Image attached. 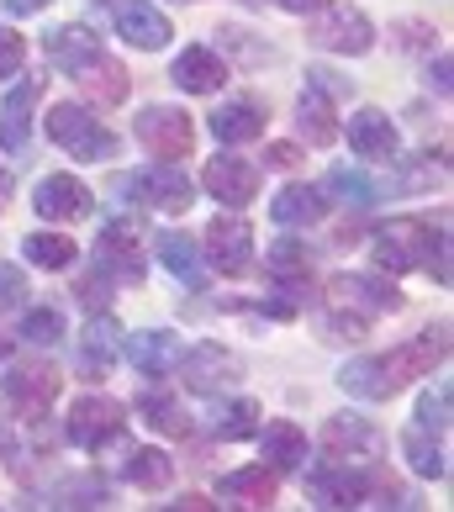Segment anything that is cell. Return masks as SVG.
Listing matches in <instances>:
<instances>
[{
    "instance_id": "23",
    "label": "cell",
    "mask_w": 454,
    "mask_h": 512,
    "mask_svg": "<svg viewBox=\"0 0 454 512\" xmlns=\"http://www.w3.org/2000/svg\"><path fill=\"white\" fill-rule=\"evenodd\" d=\"M74 85H80L96 106L127 101V69H122L117 59H106V53H96V59H90L85 69H74Z\"/></svg>"
},
{
    "instance_id": "5",
    "label": "cell",
    "mask_w": 454,
    "mask_h": 512,
    "mask_svg": "<svg viewBox=\"0 0 454 512\" xmlns=\"http://www.w3.org/2000/svg\"><path fill=\"white\" fill-rule=\"evenodd\" d=\"M138 143L148 148L154 159H191L196 148V122L185 117L180 106H143L138 111Z\"/></svg>"
},
{
    "instance_id": "47",
    "label": "cell",
    "mask_w": 454,
    "mask_h": 512,
    "mask_svg": "<svg viewBox=\"0 0 454 512\" xmlns=\"http://www.w3.org/2000/svg\"><path fill=\"white\" fill-rule=\"evenodd\" d=\"M43 6H48V0H6V11H11V16H37Z\"/></svg>"
},
{
    "instance_id": "26",
    "label": "cell",
    "mask_w": 454,
    "mask_h": 512,
    "mask_svg": "<svg viewBox=\"0 0 454 512\" xmlns=\"http://www.w3.org/2000/svg\"><path fill=\"white\" fill-rule=\"evenodd\" d=\"M259 444H264V460H270V470H301V465H307V433H301L296 423H286V417L264 423Z\"/></svg>"
},
{
    "instance_id": "6",
    "label": "cell",
    "mask_w": 454,
    "mask_h": 512,
    "mask_svg": "<svg viewBox=\"0 0 454 512\" xmlns=\"http://www.w3.org/2000/svg\"><path fill=\"white\" fill-rule=\"evenodd\" d=\"M180 381L201 391V396H217L227 386H238L243 381V359L233 349H222V344H196V349H185L180 354Z\"/></svg>"
},
{
    "instance_id": "34",
    "label": "cell",
    "mask_w": 454,
    "mask_h": 512,
    "mask_svg": "<svg viewBox=\"0 0 454 512\" xmlns=\"http://www.w3.org/2000/svg\"><path fill=\"white\" fill-rule=\"evenodd\" d=\"M307 243H296V238H280V243H270V254H264V270H270L280 286H296L301 275H307Z\"/></svg>"
},
{
    "instance_id": "19",
    "label": "cell",
    "mask_w": 454,
    "mask_h": 512,
    "mask_svg": "<svg viewBox=\"0 0 454 512\" xmlns=\"http://www.w3.org/2000/svg\"><path fill=\"white\" fill-rule=\"evenodd\" d=\"M127 359H132V370H138V375L159 381V375H169L180 365V338L164 333V328H143V333L127 338Z\"/></svg>"
},
{
    "instance_id": "45",
    "label": "cell",
    "mask_w": 454,
    "mask_h": 512,
    "mask_svg": "<svg viewBox=\"0 0 454 512\" xmlns=\"http://www.w3.org/2000/svg\"><path fill=\"white\" fill-rule=\"evenodd\" d=\"M74 296H80L85 307H106V280L101 275H85L80 286H74Z\"/></svg>"
},
{
    "instance_id": "4",
    "label": "cell",
    "mask_w": 454,
    "mask_h": 512,
    "mask_svg": "<svg viewBox=\"0 0 454 512\" xmlns=\"http://www.w3.org/2000/svg\"><path fill=\"white\" fill-rule=\"evenodd\" d=\"M323 454L338 465H375L386 454V433L359 412H338L323 428Z\"/></svg>"
},
{
    "instance_id": "44",
    "label": "cell",
    "mask_w": 454,
    "mask_h": 512,
    "mask_svg": "<svg viewBox=\"0 0 454 512\" xmlns=\"http://www.w3.org/2000/svg\"><path fill=\"white\" fill-rule=\"evenodd\" d=\"M428 249H433V254H428L423 264L439 275V286H449V233H439V243H428Z\"/></svg>"
},
{
    "instance_id": "14",
    "label": "cell",
    "mask_w": 454,
    "mask_h": 512,
    "mask_svg": "<svg viewBox=\"0 0 454 512\" xmlns=\"http://www.w3.org/2000/svg\"><path fill=\"white\" fill-rule=\"evenodd\" d=\"M201 185H206V191H212L222 206H249L254 191H259V164L238 159V154H217L212 164H206Z\"/></svg>"
},
{
    "instance_id": "11",
    "label": "cell",
    "mask_w": 454,
    "mask_h": 512,
    "mask_svg": "<svg viewBox=\"0 0 454 512\" xmlns=\"http://www.w3.org/2000/svg\"><path fill=\"white\" fill-rule=\"evenodd\" d=\"M307 486H312L317 507H359V502H365L370 491H375L370 465H338V460L317 465L312 476H307Z\"/></svg>"
},
{
    "instance_id": "2",
    "label": "cell",
    "mask_w": 454,
    "mask_h": 512,
    "mask_svg": "<svg viewBox=\"0 0 454 512\" xmlns=\"http://www.w3.org/2000/svg\"><path fill=\"white\" fill-rule=\"evenodd\" d=\"M43 127H48V138L64 148V154H74V159H111L117 154V138L90 117L85 106H74V101H59L43 117Z\"/></svg>"
},
{
    "instance_id": "20",
    "label": "cell",
    "mask_w": 454,
    "mask_h": 512,
    "mask_svg": "<svg viewBox=\"0 0 454 512\" xmlns=\"http://www.w3.org/2000/svg\"><path fill=\"white\" fill-rule=\"evenodd\" d=\"M169 80H175L180 90H191V96H212V90L227 85V64L212 48H185L180 59L169 64Z\"/></svg>"
},
{
    "instance_id": "13",
    "label": "cell",
    "mask_w": 454,
    "mask_h": 512,
    "mask_svg": "<svg viewBox=\"0 0 454 512\" xmlns=\"http://www.w3.org/2000/svg\"><path fill=\"white\" fill-rule=\"evenodd\" d=\"M59 386H64V375L53 370V365H11L6 375H0V391H6L22 412H32V417L43 412V407H53Z\"/></svg>"
},
{
    "instance_id": "30",
    "label": "cell",
    "mask_w": 454,
    "mask_h": 512,
    "mask_svg": "<svg viewBox=\"0 0 454 512\" xmlns=\"http://www.w3.org/2000/svg\"><path fill=\"white\" fill-rule=\"evenodd\" d=\"M122 476L138 491H164L169 481H175V460H169L164 449H132L127 465H122Z\"/></svg>"
},
{
    "instance_id": "46",
    "label": "cell",
    "mask_w": 454,
    "mask_h": 512,
    "mask_svg": "<svg viewBox=\"0 0 454 512\" xmlns=\"http://www.w3.org/2000/svg\"><path fill=\"white\" fill-rule=\"evenodd\" d=\"M428 85L439 90V96H449V53H439V64L428 69Z\"/></svg>"
},
{
    "instance_id": "8",
    "label": "cell",
    "mask_w": 454,
    "mask_h": 512,
    "mask_svg": "<svg viewBox=\"0 0 454 512\" xmlns=\"http://www.w3.org/2000/svg\"><path fill=\"white\" fill-rule=\"evenodd\" d=\"M328 307L370 322V317H381V312H396V307H402V291L386 286V280H375V275H338L333 286H328Z\"/></svg>"
},
{
    "instance_id": "42",
    "label": "cell",
    "mask_w": 454,
    "mask_h": 512,
    "mask_svg": "<svg viewBox=\"0 0 454 512\" xmlns=\"http://www.w3.org/2000/svg\"><path fill=\"white\" fill-rule=\"evenodd\" d=\"M328 185H333V191L344 196V201H354V206H370V196H375V191H370V185L359 180V175H349V169H333Z\"/></svg>"
},
{
    "instance_id": "38",
    "label": "cell",
    "mask_w": 454,
    "mask_h": 512,
    "mask_svg": "<svg viewBox=\"0 0 454 512\" xmlns=\"http://www.w3.org/2000/svg\"><path fill=\"white\" fill-rule=\"evenodd\" d=\"M16 333H22L27 344H37V349H48V344H59V338H64V317L53 312V307H32Z\"/></svg>"
},
{
    "instance_id": "16",
    "label": "cell",
    "mask_w": 454,
    "mask_h": 512,
    "mask_svg": "<svg viewBox=\"0 0 454 512\" xmlns=\"http://www.w3.org/2000/svg\"><path fill=\"white\" fill-rule=\"evenodd\" d=\"M138 196L148 206H159V212H185V206L196 201V185H191V175H185L175 159H159L154 169L138 175Z\"/></svg>"
},
{
    "instance_id": "40",
    "label": "cell",
    "mask_w": 454,
    "mask_h": 512,
    "mask_svg": "<svg viewBox=\"0 0 454 512\" xmlns=\"http://www.w3.org/2000/svg\"><path fill=\"white\" fill-rule=\"evenodd\" d=\"M22 301H27V275L16 270V264L0 259V312H6V307H22Z\"/></svg>"
},
{
    "instance_id": "24",
    "label": "cell",
    "mask_w": 454,
    "mask_h": 512,
    "mask_svg": "<svg viewBox=\"0 0 454 512\" xmlns=\"http://www.w3.org/2000/svg\"><path fill=\"white\" fill-rule=\"evenodd\" d=\"M96 53H101V37L90 32V27H80V22L48 32V59H53V69H64V74L85 69L90 59H96Z\"/></svg>"
},
{
    "instance_id": "39",
    "label": "cell",
    "mask_w": 454,
    "mask_h": 512,
    "mask_svg": "<svg viewBox=\"0 0 454 512\" xmlns=\"http://www.w3.org/2000/svg\"><path fill=\"white\" fill-rule=\"evenodd\" d=\"M418 428H428V433L449 428V386H428L418 396Z\"/></svg>"
},
{
    "instance_id": "48",
    "label": "cell",
    "mask_w": 454,
    "mask_h": 512,
    "mask_svg": "<svg viewBox=\"0 0 454 512\" xmlns=\"http://www.w3.org/2000/svg\"><path fill=\"white\" fill-rule=\"evenodd\" d=\"M6 206H11V169L0 164V212H6Z\"/></svg>"
},
{
    "instance_id": "9",
    "label": "cell",
    "mask_w": 454,
    "mask_h": 512,
    "mask_svg": "<svg viewBox=\"0 0 454 512\" xmlns=\"http://www.w3.org/2000/svg\"><path fill=\"white\" fill-rule=\"evenodd\" d=\"M122 428H127V407L111 402V396H80V402L69 407V439L80 449H101V444L117 439Z\"/></svg>"
},
{
    "instance_id": "10",
    "label": "cell",
    "mask_w": 454,
    "mask_h": 512,
    "mask_svg": "<svg viewBox=\"0 0 454 512\" xmlns=\"http://www.w3.org/2000/svg\"><path fill=\"white\" fill-rule=\"evenodd\" d=\"M206 254H212V264L222 275H249V264H254V227L243 222L238 212L212 217V227H206Z\"/></svg>"
},
{
    "instance_id": "18",
    "label": "cell",
    "mask_w": 454,
    "mask_h": 512,
    "mask_svg": "<svg viewBox=\"0 0 454 512\" xmlns=\"http://www.w3.org/2000/svg\"><path fill=\"white\" fill-rule=\"evenodd\" d=\"M349 148H354L365 164L396 159V122L386 117V111H375V106L354 111V117H349Z\"/></svg>"
},
{
    "instance_id": "32",
    "label": "cell",
    "mask_w": 454,
    "mask_h": 512,
    "mask_svg": "<svg viewBox=\"0 0 454 512\" xmlns=\"http://www.w3.org/2000/svg\"><path fill=\"white\" fill-rule=\"evenodd\" d=\"M338 386L349 396H359V402H386V396H396L386 370H381V359H354V365H344L338 370Z\"/></svg>"
},
{
    "instance_id": "51",
    "label": "cell",
    "mask_w": 454,
    "mask_h": 512,
    "mask_svg": "<svg viewBox=\"0 0 454 512\" xmlns=\"http://www.w3.org/2000/svg\"><path fill=\"white\" fill-rule=\"evenodd\" d=\"M180 507L185 512H212V502H206V497H180Z\"/></svg>"
},
{
    "instance_id": "52",
    "label": "cell",
    "mask_w": 454,
    "mask_h": 512,
    "mask_svg": "<svg viewBox=\"0 0 454 512\" xmlns=\"http://www.w3.org/2000/svg\"><path fill=\"white\" fill-rule=\"evenodd\" d=\"M6 349H11V338H6V333H0V359H6Z\"/></svg>"
},
{
    "instance_id": "29",
    "label": "cell",
    "mask_w": 454,
    "mask_h": 512,
    "mask_svg": "<svg viewBox=\"0 0 454 512\" xmlns=\"http://www.w3.org/2000/svg\"><path fill=\"white\" fill-rule=\"evenodd\" d=\"M159 264L175 280H185V286L191 291H201L206 286V270H201V249L185 233H175V227H169V233H159Z\"/></svg>"
},
{
    "instance_id": "31",
    "label": "cell",
    "mask_w": 454,
    "mask_h": 512,
    "mask_svg": "<svg viewBox=\"0 0 454 512\" xmlns=\"http://www.w3.org/2000/svg\"><path fill=\"white\" fill-rule=\"evenodd\" d=\"M22 254H27V264H37V270H69V264L80 259V243L64 238V233H27Z\"/></svg>"
},
{
    "instance_id": "17",
    "label": "cell",
    "mask_w": 454,
    "mask_h": 512,
    "mask_svg": "<svg viewBox=\"0 0 454 512\" xmlns=\"http://www.w3.org/2000/svg\"><path fill=\"white\" fill-rule=\"evenodd\" d=\"M96 259H101V270H111L117 280H138L143 286V249H138V227L132 222H106L101 227Z\"/></svg>"
},
{
    "instance_id": "43",
    "label": "cell",
    "mask_w": 454,
    "mask_h": 512,
    "mask_svg": "<svg viewBox=\"0 0 454 512\" xmlns=\"http://www.w3.org/2000/svg\"><path fill=\"white\" fill-rule=\"evenodd\" d=\"M291 164H301L296 143H270V148H264V169H291Z\"/></svg>"
},
{
    "instance_id": "33",
    "label": "cell",
    "mask_w": 454,
    "mask_h": 512,
    "mask_svg": "<svg viewBox=\"0 0 454 512\" xmlns=\"http://www.w3.org/2000/svg\"><path fill=\"white\" fill-rule=\"evenodd\" d=\"M212 132H217V143H249L264 132V111L254 101H233L212 117Z\"/></svg>"
},
{
    "instance_id": "28",
    "label": "cell",
    "mask_w": 454,
    "mask_h": 512,
    "mask_svg": "<svg viewBox=\"0 0 454 512\" xmlns=\"http://www.w3.org/2000/svg\"><path fill=\"white\" fill-rule=\"evenodd\" d=\"M328 206H323V191L317 185H307V180H296V185H286L275 201H270V217L280 222V227H307V222H317Z\"/></svg>"
},
{
    "instance_id": "36",
    "label": "cell",
    "mask_w": 454,
    "mask_h": 512,
    "mask_svg": "<svg viewBox=\"0 0 454 512\" xmlns=\"http://www.w3.org/2000/svg\"><path fill=\"white\" fill-rule=\"evenodd\" d=\"M138 412H143L148 428H154V433H169V439H185V433H191V417H185V407L175 402V396H148Z\"/></svg>"
},
{
    "instance_id": "3",
    "label": "cell",
    "mask_w": 454,
    "mask_h": 512,
    "mask_svg": "<svg viewBox=\"0 0 454 512\" xmlns=\"http://www.w3.org/2000/svg\"><path fill=\"white\" fill-rule=\"evenodd\" d=\"M444 359H449V322H433L418 338H407V344H396L391 354H381V370H386L391 391H402L407 381H418V375H433Z\"/></svg>"
},
{
    "instance_id": "7",
    "label": "cell",
    "mask_w": 454,
    "mask_h": 512,
    "mask_svg": "<svg viewBox=\"0 0 454 512\" xmlns=\"http://www.w3.org/2000/svg\"><path fill=\"white\" fill-rule=\"evenodd\" d=\"M428 243H433L428 222L396 217V222H386L381 233H375V264L391 270V275H407V270H418V264L428 259Z\"/></svg>"
},
{
    "instance_id": "35",
    "label": "cell",
    "mask_w": 454,
    "mask_h": 512,
    "mask_svg": "<svg viewBox=\"0 0 454 512\" xmlns=\"http://www.w3.org/2000/svg\"><path fill=\"white\" fill-rule=\"evenodd\" d=\"M402 454H407V465L418 470V476H433V481H439L444 470H449V465H444V449L428 439V428H407V433H402Z\"/></svg>"
},
{
    "instance_id": "37",
    "label": "cell",
    "mask_w": 454,
    "mask_h": 512,
    "mask_svg": "<svg viewBox=\"0 0 454 512\" xmlns=\"http://www.w3.org/2000/svg\"><path fill=\"white\" fill-rule=\"evenodd\" d=\"M259 433V402H233L217 412V439L238 444V439H254Z\"/></svg>"
},
{
    "instance_id": "25",
    "label": "cell",
    "mask_w": 454,
    "mask_h": 512,
    "mask_svg": "<svg viewBox=\"0 0 454 512\" xmlns=\"http://www.w3.org/2000/svg\"><path fill=\"white\" fill-rule=\"evenodd\" d=\"M222 502H238V507H270L280 497V481L275 470L264 465H249V470H233V476H222Z\"/></svg>"
},
{
    "instance_id": "27",
    "label": "cell",
    "mask_w": 454,
    "mask_h": 512,
    "mask_svg": "<svg viewBox=\"0 0 454 512\" xmlns=\"http://www.w3.org/2000/svg\"><path fill=\"white\" fill-rule=\"evenodd\" d=\"M111 365H117V322L90 317V328L80 333V370L90 375V381H101Z\"/></svg>"
},
{
    "instance_id": "50",
    "label": "cell",
    "mask_w": 454,
    "mask_h": 512,
    "mask_svg": "<svg viewBox=\"0 0 454 512\" xmlns=\"http://www.w3.org/2000/svg\"><path fill=\"white\" fill-rule=\"evenodd\" d=\"M6 454H16V433L0 423V460H6Z\"/></svg>"
},
{
    "instance_id": "1",
    "label": "cell",
    "mask_w": 454,
    "mask_h": 512,
    "mask_svg": "<svg viewBox=\"0 0 454 512\" xmlns=\"http://www.w3.org/2000/svg\"><path fill=\"white\" fill-rule=\"evenodd\" d=\"M307 43L359 59V53L375 48V27L359 6H349V0H317V6L307 11Z\"/></svg>"
},
{
    "instance_id": "41",
    "label": "cell",
    "mask_w": 454,
    "mask_h": 512,
    "mask_svg": "<svg viewBox=\"0 0 454 512\" xmlns=\"http://www.w3.org/2000/svg\"><path fill=\"white\" fill-rule=\"evenodd\" d=\"M22 59H27V43H22V32L0 27V80H11V74L22 69Z\"/></svg>"
},
{
    "instance_id": "12",
    "label": "cell",
    "mask_w": 454,
    "mask_h": 512,
    "mask_svg": "<svg viewBox=\"0 0 454 512\" xmlns=\"http://www.w3.org/2000/svg\"><path fill=\"white\" fill-rule=\"evenodd\" d=\"M32 206L48 222H85L90 212H96V196H90V185L74 180V175H48V180H37Z\"/></svg>"
},
{
    "instance_id": "21",
    "label": "cell",
    "mask_w": 454,
    "mask_h": 512,
    "mask_svg": "<svg viewBox=\"0 0 454 512\" xmlns=\"http://www.w3.org/2000/svg\"><path fill=\"white\" fill-rule=\"evenodd\" d=\"M43 101V80H22L0 106V148L22 154L27 148V132H32V106Z\"/></svg>"
},
{
    "instance_id": "22",
    "label": "cell",
    "mask_w": 454,
    "mask_h": 512,
    "mask_svg": "<svg viewBox=\"0 0 454 512\" xmlns=\"http://www.w3.org/2000/svg\"><path fill=\"white\" fill-rule=\"evenodd\" d=\"M296 127H301V138H307L312 148H328L338 138V117H333V96L323 85H312L301 90V101H296Z\"/></svg>"
},
{
    "instance_id": "15",
    "label": "cell",
    "mask_w": 454,
    "mask_h": 512,
    "mask_svg": "<svg viewBox=\"0 0 454 512\" xmlns=\"http://www.w3.org/2000/svg\"><path fill=\"white\" fill-rule=\"evenodd\" d=\"M117 32L127 37L132 48H143V53H159L169 37H175V27H169V16L159 6H148V0H117Z\"/></svg>"
},
{
    "instance_id": "49",
    "label": "cell",
    "mask_w": 454,
    "mask_h": 512,
    "mask_svg": "<svg viewBox=\"0 0 454 512\" xmlns=\"http://www.w3.org/2000/svg\"><path fill=\"white\" fill-rule=\"evenodd\" d=\"M275 6H280V11H296V16H307V11L317 6V0H275Z\"/></svg>"
}]
</instances>
